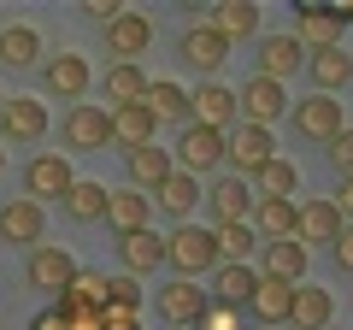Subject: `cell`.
Wrapping results in <instances>:
<instances>
[{
  "mask_svg": "<svg viewBox=\"0 0 353 330\" xmlns=\"http://www.w3.org/2000/svg\"><path fill=\"white\" fill-rule=\"evenodd\" d=\"M165 266L176 278H201V271H218V248H212V230L206 224H176L165 236Z\"/></svg>",
  "mask_w": 353,
  "mask_h": 330,
  "instance_id": "obj_1",
  "label": "cell"
},
{
  "mask_svg": "<svg viewBox=\"0 0 353 330\" xmlns=\"http://www.w3.org/2000/svg\"><path fill=\"white\" fill-rule=\"evenodd\" d=\"M341 36H347V24H341V12L330 0H301V6H294V41H301L306 53L341 48Z\"/></svg>",
  "mask_w": 353,
  "mask_h": 330,
  "instance_id": "obj_2",
  "label": "cell"
},
{
  "mask_svg": "<svg viewBox=\"0 0 353 330\" xmlns=\"http://www.w3.org/2000/svg\"><path fill=\"white\" fill-rule=\"evenodd\" d=\"M224 159H230L236 177H259L265 165L277 159V142H271V130H259V124H236L224 136Z\"/></svg>",
  "mask_w": 353,
  "mask_h": 330,
  "instance_id": "obj_3",
  "label": "cell"
},
{
  "mask_svg": "<svg viewBox=\"0 0 353 330\" xmlns=\"http://www.w3.org/2000/svg\"><path fill=\"white\" fill-rule=\"evenodd\" d=\"M59 136H65V148H71V153H101V148H112V113H106V106L77 101L71 113H65Z\"/></svg>",
  "mask_w": 353,
  "mask_h": 330,
  "instance_id": "obj_4",
  "label": "cell"
},
{
  "mask_svg": "<svg viewBox=\"0 0 353 330\" xmlns=\"http://www.w3.org/2000/svg\"><path fill=\"white\" fill-rule=\"evenodd\" d=\"M176 171H189V177H206L212 165H224V130H206V124H189L176 136V153H171Z\"/></svg>",
  "mask_w": 353,
  "mask_h": 330,
  "instance_id": "obj_5",
  "label": "cell"
},
{
  "mask_svg": "<svg viewBox=\"0 0 353 330\" xmlns=\"http://www.w3.org/2000/svg\"><path fill=\"white\" fill-rule=\"evenodd\" d=\"M71 159H65V153H36V159L24 165V201H65V195H71Z\"/></svg>",
  "mask_w": 353,
  "mask_h": 330,
  "instance_id": "obj_6",
  "label": "cell"
},
{
  "mask_svg": "<svg viewBox=\"0 0 353 330\" xmlns=\"http://www.w3.org/2000/svg\"><path fill=\"white\" fill-rule=\"evenodd\" d=\"M236 113H241V124L271 130L289 113V95H283V83H271V77H248V89H236Z\"/></svg>",
  "mask_w": 353,
  "mask_h": 330,
  "instance_id": "obj_7",
  "label": "cell"
},
{
  "mask_svg": "<svg viewBox=\"0 0 353 330\" xmlns=\"http://www.w3.org/2000/svg\"><path fill=\"white\" fill-rule=\"evenodd\" d=\"M236 89H224V83H218V77H206L201 89L189 95V124H206V130H236Z\"/></svg>",
  "mask_w": 353,
  "mask_h": 330,
  "instance_id": "obj_8",
  "label": "cell"
},
{
  "mask_svg": "<svg viewBox=\"0 0 353 330\" xmlns=\"http://www.w3.org/2000/svg\"><path fill=\"white\" fill-rule=\"evenodd\" d=\"M289 118H294V130H301L306 142H336L341 130H347V118H341V101L336 95H312V101H301V106H289Z\"/></svg>",
  "mask_w": 353,
  "mask_h": 330,
  "instance_id": "obj_9",
  "label": "cell"
},
{
  "mask_svg": "<svg viewBox=\"0 0 353 330\" xmlns=\"http://www.w3.org/2000/svg\"><path fill=\"white\" fill-rule=\"evenodd\" d=\"M0 136L6 142H41L48 136V101H36V95H6V106H0Z\"/></svg>",
  "mask_w": 353,
  "mask_h": 330,
  "instance_id": "obj_10",
  "label": "cell"
},
{
  "mask_svg": "<svg viewBox=\"0 0 353 330\" xmlns=\"http://www.w3.org/2000/svg\"><path fill=\"white\" fill-rule=\"evenodd\" d=\"M206 307H212V295H206L194 278H171L159 289V313H165V324H176V330H194Z\"/></svg>",
  "mask_w": 353,
  "mask_h": 330,
  "instance_id": "obj_11",
  "label": "cell"
},
{
  "mask_svg": "<svg viewBox=\"0 0 353 330\" xmlns=\"http://www.w3.org/2000/svg\"><path fill=\"white\" fill-rule=\"evenodd\" d=\"M24 278H30V289L65 295V289H71V278H77V260L65 254V248H53V242H41V248H30V260H24Z\"/></svg>",
  "mask_w": 353,
  "mask_h": 330,
  "instance_id": "obj_12",
  "label": "cell"
},
{
  "mask_svg": "<svg viewBox=\"0 0 353 330\" xmlns=\"http://www.w3.org/2000/svg\"><path fill=\"white\" fill-rule=\"evenodd\" d=\"M176 53H183V65H194L201 77H218V65L230 59V41L218 36L212 24H189L176 36Z\"/></svg>",
  "mask_w": 353,
  "mask_h": 330,
  "instance_id": "obj_13",
  "label": "cell"
},
{
  "mask_svg": "<svg viewBox=\"0 0 353 330\" xmlns=\"http://www.w3.org/2000/svg\"><path fill=\"white\" fill-rule=\"evenodd\" d=\"M153 41V18L148 12H118L112 24H106V53H112V65H136V53H148Z\"/></svg>",
  "mask_w": 353,
  "mask_h": 330,
  "instance_id": "obj_14",
  "label": "cell"
},
{
  "mask_svg": "<svg viewBox=\"0 0 353 330\" xmlns=\"http://www.w3.org/2000/svg\"><path fill=\"white\" fill-rule=\"evenodd\" d=\"M41 236H48V213H41L36 201H6L0 206V242H12V248H41Z\"/></svg>",
  "mask_w": 353,
  "mask_h": 330,
  "instance_id": "obj_15",
  "label": "cell"
},
{
  "mask_svg": "<svg viewBox=\"0 0 353 330\" xmlns=\"http://www.w3.org/2000/svg\"><path fill=\"white\" fill-rule=\"evenodd\" d=\"M41 83H48L53 101H83L94 77H88V59H83V53H53V59L41 65Z\"/></svg>",
  "mask_w": 353,
  "mask_h": 330,
  "instance_id": "obj_16",
  "label": "cell"
},
{
  "mask_svg": "<svg viewBox=\"0 0 353 330\" xmlns=\"http://www.w3.org/2000/svg\"><path fill=\"white\" fill-rule=\"evenodd\" d=\"M148 201H153V206H165V218H171V224H189V213L206 201V183H201V177H189V171H171V177H165L159 189L148 195Z\"/></svg>",
  "mask_w": 353,
  "mask_h": 330,
  "instance_id": "obj_17",
  "label": "cell"
},
{
  "mask_svg": "<svg viewBox=\"0 0 353 330\" xmlns=\"http://www.w3.org/2000/svg\"><path fill=\"white\" fill-rule=\"evenodd\" d=\"M206 206H212V224H248L253 218V183L248 177H218L206 189Z\"/></svg>",
  "mask_w": 353,
  "mask_h": 330,
  "instance_id": "obj_18",
  "label": "cell"
},
{
  "mask_svg": "<svg viewBox=\"0 0 353 330\" xmlns=\"http://www.w3.org/2000/svg\"><path fill=\"white\" fill-rule=\"evenodd\" d=\"M294 289H301V283H283V278H265V271H259V289H253V301H248V313L259 318V330L289 324V313H294Z\"/></svg>",
  "mask_w": 353,
  "mask_h": 330,
  "instance_id": "obj_19",
  "label": "cell"
},
{
  "mask_svg": "<svg viewBox=\"0 0 353 330\" xmlns=\"http://www.w3.org/2000/svg\"><path fill=\"white\" fill-rule=\"evenodd\" d=\"M341 230H347V218L336 213V201L330 195H318V201H301V218H294V242H336Z\"/></svg>",
  "mask_w": 353,
  "mask_h": 330,
  "instance_id": "obj_20",
  "label": "cell"
},
{
  "mask_svg": "<svg viewBox=\"0 0 353 330\" xmlns=\"http://www.w3.org/2000/svg\"><path fill=\"white\" fill-rule=\"evenodd\" d=\"M301 65H306V48L294 36H259V65H253V77L283 83V77H294Z\"/></svg>",
  "mask_w": 353,
  "mask_h": 330,
  "instance_id": "obj_21",
  "label": "cell"
},
{
  "mask_svg": "<svg viewBox=\"0 0 353 330\" xmlns=\"http://www.w3.org/2000/svg\"><path fill=\"white\" fill-rule=\"evenodd\" d=\"M118 260H124L130 278H148V271L165 266V236L159 230H130V236H118Z\"/></svg>",
  "mask_w": 353,
  "mask_h": 330,
  "instance_id": "obj_22",
  "label": "cell"
},
{
  "mask_svg": "<svg viewBox=\"0 0 353 330\" xmlns=\"http://www.w3.org/2000/svg\"><path fill=\"white\" fill-rule=\"evenodd\" d=\"M253 289H259V271L253 266H218L212 271V301L218 307H236V313H248V301H253Z\"/></svg>",
  "mask_w": 353,
  "mask_h": 330,
  "instance_id": "obj_23",
  "label": "cell"
},
{
  "mask_svg": "<svg viewBox=\"0 0 353 330\" xmlns=\"http://www.w3.org/2000/svg\"><path fill=\"white\" fill-rule=\"evenodd\" d=\"M330 318H336V301H330V289H318L312 278L294 289V313H289V324L294 330H330Z\"/></svg>",
  "mask_w": 353,
  "mask_h": 330,
  "instance_id": "obj_24",
  "label": "cell"
},
{
  "mask_svg": "<svg viewBox=\"0 0 353 330\" xmlns=\"http://www.w3.org/2000/svg\"><path fill=\"white\" fill-rule=\"evenodd\" d=\"M106 271H88V266H77V278H71V289L59 295V313H101L106 307Z\"/></svg>",
  "mask_w": 353,
  "mask_h": 330,
  "instance_id": "obj_25",
  "label": "cell"
},
{
  "mask_svg": "<svg viewBox=\"0 0 353 330\" xmlns=\"http://www.w3.org/2000/svg\"><path fill=\"white\" fill-rule=\"evenodd\" d=\"M153 130H159V118H153L141 101H136V106H118V113H112V142H118L124 153L148 148V142H153Z\"/></svg>",
  "mask_w": 353,
  "mask_h": 330,
  "instance_id": "obj_26",
  "label": "cell"
},
{
  "mask_svg": "<svg viewBox=\"0 0 353 330\" xmlns=\"http://www.w3.org/2000/svg\"><path fill=\"white\" fill-rule=\"evenodd\" d=\"M306 71H312L318 95H336L341 83H353V53H347V48H324V53H306Z\"/></svg>",
  "mask_w": 353,
  "mask_h": 330,
  "instance_id": "obj_27",
  "label": "cell"
},
{
  "mask_svg": "<svg viewBox=\"0 0 353 330\" xmlns=\"http://www.w3.org/2000/svg\"><path fill=\"white\" fill-rule=\"evenodd\" d=\"M294 218H301V201H253L248 224L259 230L265 242H289L294 236Z\"/></svg>",
  "mask_w": 353,
  "mask_h": 330,
  "instance_id": "obj_28",
  "label": "cell"
},
{
  "mask_svg": "<svg viewBox=\"0 0 353 330\" xmlns=\"http://www.w3.org/2000/svg\"><path fill=\"white\" fill-rule=\"evenodd\" d=\"M148 218H153V201L141 189H118L112 201H106V224L118 230V236H130V230H148Z\"/></svg>",
  "mask_w": 353,
  "mask_h": 330,
  "instance_id": "obj_29",
  "label": "cell"
},
{
  "mask_svg": "<svg viewBox=\"0 0 353 330\" xmlns=\"http://www.w3.org/2000/svg\"><path fill=\"white\" fill-rule=\"evenodd\" d=\"M106 201H112V189H106V183L77 177V183H71V195H65V213H71L77 224H101V218H106Z\"/></svg>",
  "mask_w": 353,
  "mask_h": 330,
  "instance_id": "obj_30",
  "label": "cell"
},
{
  "mask_svg": "<svg viewBox=\"0 0 353 330\" xmlns=\"http://www.w3.org/2000/svg\"><path fill=\"white\" fill-rule=\"evenodd\" d=\"M171 171H176V165H171V153H165L159 142H148V148L130 153V189H159Z\"/></svg>",
  "mask_w": 353,
  "mask_h": 330,
  "instance_id": "obj_31",
  "label": "cell"
},
{
  "mask_svg": "<svg viewBox=\"0 0 353 330\" xmlns=\"http://www.w3.org/2000/svg\"><path fill=\"white\" fill-rule=\"evenodd\" d=\"M265 278L283 283H306V242H265Z\"/></svg>",
  "mask_w": 353,
  "mask_h": 330,
  "instance_id": "obj_32",
  "label": "cell"
},
{
  "mask_svg": "<svg viewBox=\"0 0 353 330\" xmlns=\"http://www.w3.org/2000/svg\"><path fill=\"white\" fill-rule=\"evenodd\" d=\"M41 59V36L30 24H0V65H12V71H24V65Z\"/></svg>",
  "mask_w": 353,
  "mask_h": 330,
  "instance_id": "obj_33",
  "label": "cell"
},
{
  "mask_svg": "<svg viewBox=\"0 0 353 330\" xmlns=\"http://www.w3.org/2000/svg\"><path fill=\"white\" fill-rule=\"evenodd\" d=\"M141 106H148L153 118H183V113H189V89H183V83H171V77H148Z\"/></svg>",
  "mask_w": 353,
  "mask_h": 330,
  "instance_id": "obj_34",
  "label": "cell"
},
{
  "mask_svg": "<svg viewBox=\"0 0 353 330\" xmlns=\"http://www.w3.org/2000/svg\"><path fill=\"white\" fill-rule=\"evenodd\" d=\"M212 30H218L224 41L259 36V6H253V0H224V6H212Z\"/></svg>",
  "mask_w": 353,
  "mask_h": 330,
  "instance_id": "obj_35",
  "label": "cell"
},
{
  "mask_svg": "<svg viewBox=\"0 0 353 330\" xmlns=\"http://www.w3.org/2000/svg\"><path fill=\"white\" fill-rule=\"evenodd\" d=\"M294 183H301V171H294L289 159H271L259 177H253V189H259L253 201H294Z\"/></svg>",
  "mask_w": 353,
  "mask_h": 330,
  "instance_id": "obj_36",
  "label": "cell"
},
{
  "mask_svg": "<svg viewBox=\"0 0 353 330\" xmlns=\"http://www.w3.org/2000/svg\"><path fill=\"white\" fill-rule=\"evenodd\" d=\"M141 89H148V77H141V65H112L106 71V113H118V106H136L141 101Z\"/></svg>",
  "mask_w": 353,
  "mask_h": 330,
  "instance_id": "obj_37",
  "label": "cell"
},
{
  "mask_svg": "<svg viewBox=\"0 0 353 330\" xmlns=\"http://www.w3.org/2000/svg\"><path fill=\"white\" fill-rule=\"evenodd\" d=\"M106 307H130V313H141V283L130 278V271L112 278V283H106Z\"/></svg>",
  "mask_w": 353,
  "mask_h": 330,
  "instance_id": "obj_38",
  "label": "cell"
},
{
  "mask_svg": "<svg viewBox=\"0 0 353 330\" xmlns=\"http://www.w3.org/2000/svg\"><path fill=\"white\" fill-rule=\"evenodd\" d=\"M194 330H248V324H241V313H236V307H206V313H201V324H194Z\"/></svg>",
  "mask_w": 353,
  "mask_h": 330,
  "instance_id": "obj_39",
  "label": "cell"
},
{
  "mask_svg": "<svg viewBox=\"0 0 353 330\" xmlns=\"http://www.w3.org/2000/svg\"><path fill=\"white\" fill-rule=\"evenodd\" d=\"M330 165H336V171H341V177H353V130H341V136L336 142H330Z\"/></svg>",
  "mask_w": 353,
  "mask_h": 330,
  "instance_id": "obj_40",
  "label": "cell"
},
{
  "mask_svg": "<svg viewBox=\"0 0 353 330\" xmlns=\"http://www.w3.org/2000/svg\"><path fill=\"white\" fill-rule=\"evenodd\" d=\"M101 330H141V313H130V307H101Z\"/></svg>",
  "mask_w": 353,
  "mask_h": 330,
  "instance_id": "obj_41",
  "label": "cell"
},
{
  "mask_svg": "<svg viewBox=\"0 0 353 330\" xmlns=\"http://www.w3.org/2000/svg\"><path fill=\"white\" fill-rule=\"evenodd\" d=\"M330 260H336V271H347V278H353V224L330 242Z\"/></svg>",
  "mask_w": 353,
  "mask_h": 330,
  "instance_id": "obj_42",
  "label": "cell"
},
{
  "mask_svg": "<svg viewBox=\"0 0 353 330\" xmlns=\"http://www.w3.org/2000/svg\"><path fill=\"white\" fill-rule=\"evenodd\" d=\"M330 201H336V213H341V218H347V224H353V177H341Z\"/></svg>",
  "mask_w": 353,
  "mask_h": 330,
  "instance_id": "obj_43",
  "label": "cell"
},
{
  "mask_svg": "<svg viewBox=\"0 0 353 330\" xmlns=\"http://www.w3.org/2000/svg\"><path fill=\"white\" fill-rule=\"evenodd\" d=\"M83 12H88V18H101V24H112L124 6H118V0H83Z\"/></svg>",
  "mask_w": 353,
  "mask_h": 330,
  "instance_id": "obj_44",
  "label": "cell"
},
{
  "mask_svg": "<svg viewBox=\"0 0 353 330\" xmlns=\"http://www.w3.org/2000/svg\"><path fill=\"white\" fill-rule=\"evenodd\" d=\"M65 330H101V313H59Z\"/></svg>",
  "mask_w": 353,
  "mask_h": 330,
  "instance_id": "obj_45",
  "label": "cell"
},
{
  "mask_svg": "<svg viewBox=\"0 0 353 330\" xmlns=\"http://www.w3.org/2000/svg\"><path fill=\"white\" fill-rule=\"evenodd\" d=\"M30 330H65V318H59V307H48V313H36V318H30Z\"/></svg>",
  "mask_w": 353,
  "mask_h": 330,
  "instance_id": "obj_46",
  "label": "cell"
},
{
  "mask_svg": "<svg viewBox=\"0 0 353 330\" xmlns=\"http://www.w3.org/2000/svg\"><path fill=\"white\" fill-rule=\"evenodd\" d=\"M336 12H341V24H353V0H341V6H336Z\"/></svg>",
  "mask_w": 353,
  "mask_h": 330,
  "instance_id": "obj_47",
  "label": "cell"
},
{
  "mask_svg": "<svg viewBox=\"0 0 353 330\" xmlns=\"http://www.w3.org/2000/svg\"><path fill=\"white\" fill-rule=\"evenodd\" d=\"M0 171H6V148H0Z\"/></svg>",
  "mask_w": 353,
  "mask_h": 330,
  "instance_id": "obj_48",
  "label": "cell"
},
{
  "mask_svg": "<svg viewBox=\"0 0 353 330\" xmlns=\"http://www.w3.org/2000/svg\"><path fill=\"white\" fill-rule=\"evenodd\" d=\"M0 106H6V95H0Z\"/></svg>",
  "mask_w": 353,
  "mask_h": 330,
  "instance_id": "obj_49",
  "label": "cell"
}]
</instances>
